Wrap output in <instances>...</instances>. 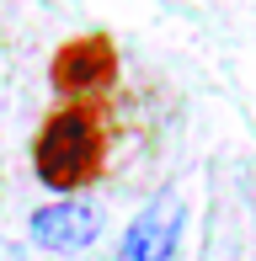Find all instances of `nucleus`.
<instances>
[{
    "label": "nucleus",
    "instance_id": "1",
    "mask_svg": "<svg viewBox=\"0 0 256 261\" xmlns=\"http://www.w3.org/2000/svg\"><path fill=\"white\" fill-rule=\"evenodd\" d=\"M32 171L54 192H80L107 171V123L96 101H64L32 139Z\"/></svg>",
    "mask_w": 256,
    "mask_h": 261
},
{
    "label": "nucleus",
    "instance_id": "2",
    "mask_svg": "<svg viewBox=\"0 0 256 261\" xmlns=\"http://www.w3.org/2000/svg\"><path fill=\"white\" fill-rule=\"evenodd\" d=\"M112 80H118V54H112V43L101 38V32L75 38V43H64V48L54 54V91L69 96V101L101 96Z\"/></svg>",
    "mask_w": 256,
    "mask_h": 261
},
{
    "label": "nucleus",
    "instance_id": "3",
    "mask_svg": "<svg viewBox=\"0 0 256 261\" xmlns=\"http://www.w3.org/2000/svg\"><path fill=\"white\" fill-rule=\"evenodd\" d=\"M182 197L176 192H160L155 203L139 208V219L123 229L118 240V261H171L182 245Z\"/></svg>",
    "mask_w": 256,
    "mask_h": 261
},
{
    "label": "nucleus",
    "instance_id": "4",
    "mask_svg": "<svg viewBox=\"0 0 256 261\" xmlns=\"http://www.w3.org/2000/svg\"><path fill=\"white\" fill-rule=\"evenodd\" d=\"M27 234H32V245L59 251V256L86 251V245L101 234V208L86 203V197H59V203H43V208H32Z\"/></svg>",
    "mask_w": 256,
    "mask_h": 261
}]
</instances>
